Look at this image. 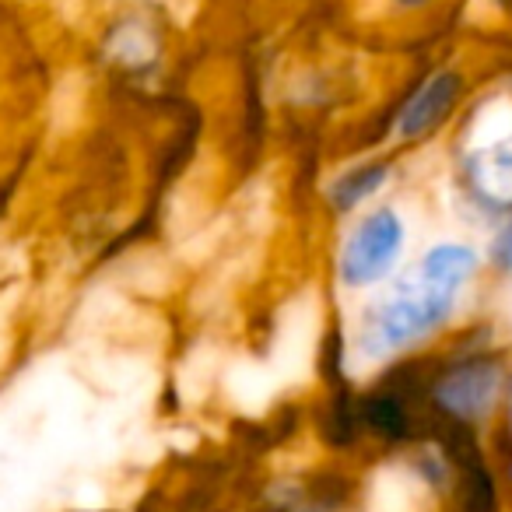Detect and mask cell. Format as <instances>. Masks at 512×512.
<instances>
[{
  "label": "cell",
  "instance_id": "6da1fadb",
  "mask_svg": "<svg viewBox=\"0 0 512 512\" xmlns=\"http://www.w3.org/2000/svg\"><path fill=\"white\" fill-rule=\"evenodd\" d=\"M460 288L432 278L421 264L407 267L397 281H390L386 292H379L362 309V320L355 330V348L369 362L411 351L435 337L456 313Z\"/></svg>",
  "mask_w": 512,
  "mask_h": 512
},
{
  "label": "cell",
  "instance_id": "7a4b0ae2",
  "mask_svg": "<svg viewBox=\"0 0 512 512\" xmlns=\"http://www.w3.org/2000/svg\"><path fill=\"white\" fill-rule=\"evenodd\" d=\"M509 390V365L498 351H463L421 379V407L432 418L481 428L498 414Z\"/></svg>",
  "mask_w": 512,
  "mask_h": 512
},
{
  "label": "cell",
  "instance_id": "3957f363",
  "mask_svg": "<svg viewBox=\"0 0 512 512\" xmlns=\"http://www.w3.org/2000/svg\"><path fill=\"white\" fill-rule=\"evenodd\" d=\"M407 228L393 207H372L355 221V228L344 239L337 253V278L351 292L376 288L397 271L404 256Z\"/></svg>",
  "mask_w": 512,
  "mask_h": 512
},
{
  "label": "cell",
  "instance_id": "277c9868",
  "mask_svg": "<svg viewBox=\"0 0 512 512\" xmlns=\"http://www.w3.org/2000/svg\"><path fill=\"white\" fill-rule=\"evenodd\" d=\"M463 186L467 197L488 214H512V134L477 144L463 155Z\"/></svg>",
  "mask_w": 512,
  "mask_h": 512
},
{
  "label": "cell",
  "instance_id": "5b68a950",
  "mask_svg": "<svg viewBox=\"0 0 512 512\" xmlns=\"http://www.w3.org/2000/svg\"><path fill=\"white\" fill-rule=\"evenodd\" d=\"M460 92H463V81H460V74H453V71H439L428 81H421L418 92L404 102V109H400V116H397L400 141H421V137L432 134L449 116V109L456 106Z\"/></svg>",
  "mask_w": 512,
  "mask_h": 512
},
{
  "label": "cell",
  "instance_id": "8992f818",
  "mask_svg": "<svg viewBox=\"0 0 512 512\" xmlns=\"http://www.w3.org/2000/svg\"><path fill=\"white\" fill-rule=\"evenodd\" d=\"M386 183H390V165L362 162V165H355V169L341 172V176L327 186V204H330V211H337V214H351L362 204H369Z\"/></svg>",
  "mask_w": 512,
  "mask_h": 512
},
{
  "label": "cell",
  "instance_id": "52a82bcc",
  "mask_svg": "<svg viewBox=\"0 0 512 512\" xmlns=\"http://www.w3.org/2000/svg\"><path fill=\"white\" fill-rule=\"evenodd\" d=\"M432 278L446 281L453 288H467L481 271V253L467 242H435L432 249H425V256L418 260Z\"/></svg>",
  "mask_w": 512,
  "mask_h": 512
},
{
  "label": "cell",
  "instance_id": "ba28073f",
  "mask_svg": "<svg viewBox=\"0 0 512 512\" xmlns=\"http://www.w3.org/2000/svg\"><path fill=\"white\" fill-rule=\"evenodd\" d=\"M488 264L495 267L498 274H509V278H512V214H509V221H505V225L498 228L495 239H491V246H488Z\"/></svg>",
  "mask_w": 512,
  "mask_h": 512
},
{
  "label": "cell",
  "instance_id": "9c48e42d",
  "mask_svg": "<svg viewBox=\"0 0 512 512\" xmlns=\"http://www.w3.org/2000/svg\"><path fill=\"white\" fill-rule=\"evenodd\" d=\"M404 8H421V4H428V0H400Z\"/></svg>",
  "mask_w": 512,
  "mask_h": 512
}]
</instances>
